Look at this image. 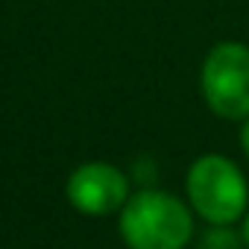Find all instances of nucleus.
I'll list each match as a JSON object with an SVG mask.
<instances>
[{
	"mask_svg": "<svg viewBox=\"0 0 249 249\" xmlns=\"http://www.w3.org/2000/svg\"><path fill=\"white\" fill-rule=\"evenodd\" d=\"M65 194L71 205L88 217H106L111 211H120L126 205L129 194V179L123 176L114 164L106 161H88L79 164L65 185Z\"/></svg>",
	"mask_w": 249,
	"mask_h": 249,
	"instance_id": "4",
	"label": "nucleus"
},
{
	"mask_svg": "<svg viewBox=\"0 0 249 249\" xmlns=\"http://www.w3.org/2000/svg\"><path fill=\"white\" fill-rule=\"evenodd\" d=\"M120 237L129 249H185L194 217L182 199L164 191H138L120 208Z\"/></svg>",
	"mask_w": 249,
	"mask_h": 249,
	"instance_id": "1",
	"label": "nucleus"
},
{
	"mask_svg": "<svg viewBox=\"0 0 249 249\" xmlns=\"http://www.w3.org/2000/svg\"><path fill=\"white\" fill-rule=\"evenodd\" d=\"M202 97L208 108L226 120L249 117V47L240 41H223L211 47L199 73Z\"/></svg>",
	"mask_w": 249,
	"mask_h": 249,
	"instance_id": "3",
	"label": "nucleus"
},
{
	"mask_svg": "<svg viewBox=\"0 0 249 249\" xmlns=\"http://www.w3.org/2000/svg\"><path fill=\"white\" fill-rule=\"evenodd\" d=\"M188 199L202 220L229 226L246 214L249 188L234 161L223 156H202L188 170Z\"/></svg>",
	"mask_w": 249,
	"mask_h": 249,
	"instance_id": "2",
	"label": "nucleus"
},
{
	"mask_svg": "<svg viewBox=\"0 0 249 249\" xmlns=\"http://www.w3.org/2000/svg\"><path fill=\"white\" fill-rule=\"evenodd\" d=\"M240 234H243V243L249 246V211H246V217H243V229H240Z\"/></svg>",
	"mask_w": 249,
	"mask_h": 249,
	"instance_id": "6",
	"label": "nucleus"
},
{
	"mask_svg": "<svg viewBox=\"0 0 249 249\" xmlns=\"http://www.w3.org/2000/svg\"><path fill=\"white\" fill-rule=\"evenodd\" d=\"M240 147H243V153L249 156V117L243 120V129H240Z\"/></svg>",
	"mask_w": 249,
	"mask_h": 249,
	"instance_id": "5",
	"label": "nucleus"
}]
</instances>
